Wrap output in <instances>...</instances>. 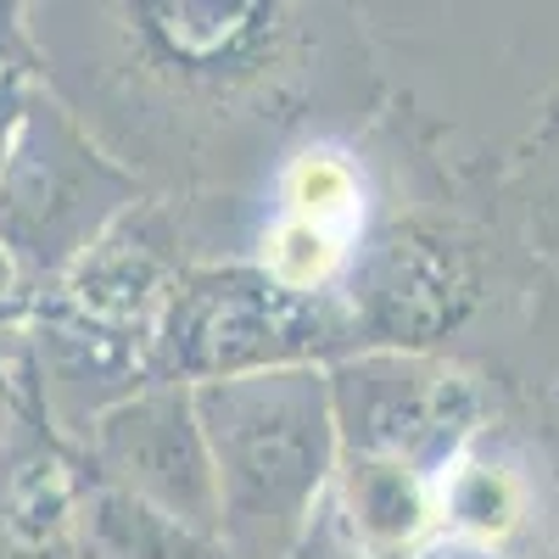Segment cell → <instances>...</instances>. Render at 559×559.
<instances>
[{
    "label": "cell",
    "mask_w": 559,
    "mask_h": 559,
    "mask_svg": "<svg viewBox=\"0 0 559 559\" xmlns=\"http://www.w3.org/2000/svg\"><path fill=\"white\" fill-rule=\"evenodd\" d=\"M34 84H39V73H28V68H7V73H0V174H7L12 146H17V134H23Z\"/></svg>",
    "instance_id": "10"
},
{
    "label": "cell",
    "mask_w": 559,
    "mask_h": 559,
    "mask_svg": "<svg viewBox=\"0 0 559 559\" xmlns=\"http://www.w3.org/2000/svg\"><path fill=\"white\" fill-rule=\"evenodd\" d=\"M79 453L96 476L218 543V481L191 386H140L90 419Z\"/></svg>",
    "instance_id": "6"
},
{
    "label": "cell",
    "mask_w": 559,
    "mask_h": 559,
    "mask_svg": "<svg viewBox=\"0 0 559 559\" xmlns=\"http://www.w3.org/2000/svg\"><path fill=\"white\" fill-rule=\"evenodd\" d=\"M218 481V548L229 559H292L336 481L331 369H263L191 386Z\"/></svg>",
    "instance_id": "2"
},
{
    "label": "cell",
    "mask_w": 559,
    "mask_h": 559,
    "mask_svg": "<svg viewBox=\"0 0 559 559\" xmlns=\"http://www.w3.org/2000/svg\"><path fill=\"white\" fill-rule=\"evenodd\" d=\"M7 68L39 73L34 39H28V12H23V7H0V73H7Z\"/></svg>",
    "instance_id": "11"
},
{
    "label": "cell",
    "mask_w": 559,
    "mask_h": 559,
    "mask_svg": "<svg viewBox=\"0 0 559 559\" xmlns=\"http://www.w3.org/2000/svg\"><path fill=\"white\" fill-rule=\"evenodd\" d=\"M185 274L168 202L146 197L28 308V364L51 426L79 442L90 419L152 386L157 331Z\"/></svg>",
    "instance_id": "1"
},
{
    "label": "cell",
    "mask_w": 559,
    "mask_h": 559,
    "mask_svg": "<svg viewBox=\"0 0 559 559\" xmlns=\"http://www.w3.org/2000/svg\"><path fill=\"white\" fill-rule=\"evenodd\" d=\"M526 464L509 453H487L481 437L453 459V471L442 476L437 492V521L442 537L471 548L476 559L509 554L526 532H532V481L521 476Z\"/></svg>",
    "instance_id": "7"
},
{
    "label": "cell",
    "mask_w": 559,
    "mask_h": 559,
    "mask_svg": "<svg viewBox=\"0 0 559 559\" xmlns=\"http://www.w3.org/2000/svg\"><path fill=\"white\" fill-rule=\"evenodd\" d=\"M73 559H229L213 537L185 532L163 509L140 503L84 464L79 515H73Z\"/></svg>",
    "instance_id": "8"
},
{
    "label": "cell",
    "mask_w": 559,
    "mask_h": 559,
    "mask_svg": "<svg viewBox=\"0 0 559 559\" xmlns=\"http://www.w3.org/2000/svg\"><path fill=\"white\" fill-rule=\"evenodd\" d=\"M358 358L342 302L297 297L258 263H185L157 331L152 386H202L263 369H324Z\"/></svg>",
    "instance_id": "3"
},
{
    "label": "cell",
    "mask_w": 559,
    "mask_h": 559,
    "mask_svg": "<svg viewBox=\"0 0 559 559\" xmlns=\"http://www.w3.org/2000/svg\"><path fill=\"white\" fill-rule=\"evenodd\" d=\"M28 286L17 280L12 258L0 252V397L17 386V376L28 369Z\"/></svg>",
    "instance_id": "9"
},
{
    "label": "cell",
    "mask_w": 559,
    "mask_h": 559,
    "mask_svg": "<svg viewBox=\"0 0 559 559\" xmlns=\"http://www.w3.org/2000/svg\"><path fill=\"white\" fill-rule=\"evenodd\" d=\"M152 191L140 185L51 90L34 84V102L12 163L0 174V252L12 258L28 297L62 280L107 229Z\"/></svg>",
    "instance_id": "4"
},
{
    "label": "cell",
    "mask_w": 559,
    "mask_h": 559,
    "mask_svg": "<svg viewBox=\"0 0 559 559\" xmlns=\"http://www.w3.org/2000/svg\"><path fill=\"white\" fill-rule=\"evenodd\" d=\"M0 419H7V397H0Z\"/></svg>",
    "instance_id": "12"
},
{
    "label": "cell",
    "mask_w": 559,
    "mask_h": 559,
    "mask_svg": "<svg viewBox=\"0 0 559 559\" xmlns=\"http://www.w3.org/2000/svg\"><path fill=\"white\" fill-rule=\"evenodd\" d=\"M481 302V252L442 213H403L369 229L342 286L358 353L431 358Z\"/></svg>",
    "instance_id": "5"
}]
</instances>
